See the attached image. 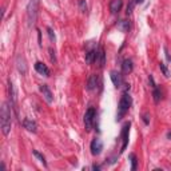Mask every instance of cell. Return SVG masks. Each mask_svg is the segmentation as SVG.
Segmentation results:
<instances>
[{
  "label": "cell",
  "mask_w": 171,
  "mask_h": 171,
  "mask_svg": "<svg viewBox=\"0 0 171 171\" xmlns=\"http://www.w3.org/2000/svg\"><path fill=\"white\" fill-rule=\"evenodd\" d=\"M92 169H94V170H99V166H95V164H94Z\"/></svg>",
  "instance_id": "30"
},
{
  "label": "cell",
  "mask_w": 171,
  "mask_h": 171,
  "mask_svg": "<svg viewBox=\"0 0 171 171\" xmlns=\"http://www.w3.org/2000/svg\"><path fill=\"white\" fill-rule=\"evenodd\" d=\"M152 96H154V102H155V103H159V100H161V90H159L158 87L154 88Z\"/></svg>",
  "instance_id": "20"
},
{
  "label": "cell",
  "mask_w": 171,
  "mask_h": 171,
  "mask_svg": "<svg viewBox=\"0 0 171 171\" xmlns=\"http://www.w3.org/2000/svg\"><path fill=\"white\" fill-rule=\"evenodd\" d=\"M123 7V1L122 0H111L110 3V11L111 13H118Z\"/></svg>",
  "instance_id": "13"
},
{
  "label": "cell",
  "mask_w": 171,
  "mask_h": 171,
  "mask_svg": "<svg viewBox=\"0 0 171 171\" xmlns=\"http://www.w3.org/2000/svg\"><path fill=\"white\" fill-rule=\"evenodd\" d=\"M8 91H10V100H11V106L15 110V114L18 115V107H16V91H15V87H13V83L12 82H8Z\"/></svg>",
  "instance_id": "6"
},
{
  "label": "cell",
  "mask_w": 171,
  "mask_h": 171,
  "mask_svg": "<svg viewBox=\"0 0 171 171\" xmlns=\"http://www.w3.org/2000/svg\"><path fill=\"white\" fill-rule=\"evenodd\" d=\"M39 3L40 0H30L27 5V20H28V25H33L38 18V10H39Z\"/></svg>",
  "instance_id": "3"
},
{
  "label": "cell",
  "mask_w": 171,
  "mask_h": 171,
  "mask_svg": "<svg viewBox=\"0 0 171 171\" xmlns=\"http://www.w3.org/2000/svg\"><path fill=\"white\" fill-rule=\"evenodd\" d=\"M143 122H144L146 124L150 123V116H149V114H144V115H143Z\"/></svg>",
  "instance_id": "27"
},
{
  "label": "cell",
  "mask_w": 171,
  "mask_h": 171,
  "mask_svg": "<svg viewBox=\"0 0 171 171\" xmlns=\"http://www.w3.org/2000/svg\"><path fill=\"white\" fill-rule=\"evenodd\" d=\"M130 159H131V170L135 171L136 167H138V159H136V156L134 155V154L130 155Z\"/></svg>",
  "instance_id": "21"
},
{
  "label": "cell",
  "mask_w": 171,
  "mask_h": 171,
  "mask_svg": "<svg viewBox=\"0 0 171 171\" xmlns=\"http://www.w3.org/2000/svg\"><path fill=\"white\" fill-rule=\"evenodd\" d=\"M23 127L27 131H30V132H36V130H38L36 123L33 120H31V119H24L23 120Z\"/></svg>",
  "instance_id": "14"
},
{
  "label": "cell",
  "mask_w": 171,
  "mask_h": 171,
  "mask_svg": "<svg viewBox=\"0 0 171 171\" xmlns=\"http://www.w3.org/2000/svg\"><path fill=\"white\" fill-rule=\"evenodd\" d=\"M132 60L131 59H126V60H123V64H122V72L126 74V75H128V74L132 72Z\"/></svg>",
  "instance_id": "15"
},
{
  "label": "cell",
  "mask_w": 171,
  "mask_h": 171,
  "mask_svg": "<svg viewBox=\"0 0 171 171\" xmlns=\"http://www.w3.org/2000/svg\"><path fill=\"white\" fill-rule=\"evenodd\" d=\"M47 33H48V36H50V40L51 42H55V32H54V30L51 27H47Z\"/></svg>",
  "instance_id": "24"
},
{
  "label": "cell",
  "mask_w": 171,
  "mask_h": 171,
  "mask_svg": "<svg viewBox=\"0 0 171 171\" xmlns=\"http://www.w3.org/2000/svg\"><path fill=\"white\" fill-rule=\"evenodd\" d=\"M48 52H50V59L51 62H52L54 64L56 63V56H55V51L52 50V48H48Z\"/></svg>",
  "instance_id": "26"
},
{
  "label": "cell",
  "mask_w": 171,
  "mask_h": 171,
  "mask_svg": "<svg viewBox=\"0 0 171 171\" xmlns=\"http://www.w3.org/2000/svg\"><path fill=\"white\" fill-rule=\"evenodd\" d=\"M39 90H40V92L43 94V96H44L45 102H47V103H52L54 96H52V92H51L50 87H48L47 84H40L39 86Z\"/></svg>",
  "instance_id": "10"
},
{
  "label": "cell",
  "mask_w": 171,
  "mask_h": 171,
  "mask_svg": "<svg viewBox=\"0 0 171 171\" xmlns=\"http://www.w3.org/2000/svg\"><path fill=\"white\" fill-rule=\"evenodd\" d=\"M167 139H170V141H171V131L167 132Z\"/></svg>",
  "instance_id": "29"
},
{
  "label": "cell",
  "mask_w": 171,
  "mask_h": 171,
  "mask_svg": "<svg viewBox=\"0 0 171 171\" xmlns=\"http://www.w3.org/2000/svg\"><path fill=\"white\" fill-rule=\"evenodd\" d=\"M95 62L98 64V67H100V68H103L104 64H106V52H104L103 47H99V51H96Z\"/></svg>",
  "instance_id": "8"
},
{
  "label": "cell",
  "mask_w": 171,
  "mask_h": 171,
  "mask_svg": "<svg viewBox=\"0 0 171 171\" xmlns=\"http://www.w3.org/2000/svg\"><path fill=\"white\" fill-rule=\"evenodd\" d=\"M130 27H131V24L128 20H119L118 22V30L122 31V32H128Z\"/></svg>",
  "instance_id": "17"
},
{
  "label": "cell",
  "mask_w": 171,
  "mask_h": 171,
  "mask_svg": "<svg viewBox=\"0 0 171 171\" xmlns=\"http://www.w3.org/2000/svg\"><path fill=\"white\" fill-rule=\"evenodd\" d=\"M159 68H161V71L163 72V75L166 76V78H169V76H170V71H169V68L166 67V64H164V63H159Z\"/></svg>",
  "instance_id": "23"
},
{
  "label": "cell",
  "mask_w": 171,
  "mask_h": 171,
  "mask_svg": "<svg viewBox=\"0 0 171 171\" xmlns=\"http://www.w3.org/2000/svg\"><path fill=\"white\" fill-rule=\"evenodd\" d=\"M35 70L43 76H50V68H48L44 63H42V62H36L35 63Z\"/></svg>",
  "instance_id": "12"
},
{
  "label": "cell",
  "mask_w": 171,
  "mask_h": 171,
  "mask_svg": "<svg viewBox=\"0 0 171 171\" xmlns=\"http://www.w3.org/2000/svg\"><path fill=\"white\" fill-rule=\"evenodd\" d=\"M78 4H79V10H80L82 13L87 12V1H86V0H79Z\"/></svg>",
  "instance_id": "22"
},
{
  "label": "cell",
  "mask_w": 171,
  "mask_h": 171,
  "mask_svg": "<svg viewBox=\"0 0 171 171\" xmlns=\"http://www.w3.org/2000/svg\"><path fill=\"white\" fill-rule=\"evenodd\" d=\"M32 154H33V155H35V156H36V158H38V159H39V161H40V162H42V163H43V164H44V166H47V162H45V158H44V155H42V154H40V152H39V151H38V150H32Z\"/></svg>",
  "instance_id": "19"
},
{
  "label": "cell",
  "mask_w": 171,
  "mask_h": 171,
  "mask_svg": "<svg viewBox=\"0 0 171 171\" xmlns=\"http://www.w3.org/2000/svg\"><path fill=\"white\" fill-rule=\"evenodd\" d=\"M16 67H18V71L22 74V75H25V74H27V64H25L24 56H22V55L16 56Z\"/></svg>",
  "instance_id": "11"
},
{
  "label": "cell",
  "mask_w": 171,
  "mask_h": 171,
  "mask_svg": "<svg viewBox=\"0 0 171 171\" xmlns=\"http://www.w3.org/2000/svg\"><path fill=\"white\" fill-rule=\"evenodd\" d=\"M95 58H96V51L95 50H90L86 52V63L87 64H91L92 62H95Z\"/></svg>",
  "instance_id": "18"
},
{
  "label": "cell",
  "mask_w": 171,
  "mask_h": 171,
  "mask_svg": "<svg viewBox=\"0 0 171 171\" xmlns=\"http://www.w3.org/2000/svg\"><path fill=\"white\" fill-rule=\"evenodd\" d=\"M130 126H131V123L130 122H127V123L123 126V128H122V141H123V144H122L120 152H123V151L126 150V147L128 144V132H130Z\"/></svg>",
  "instance_id": "7"
},
{
  "label": "cell",
  "mask_w": 171,
  "mask_h": 171,
  "mask_svg": "<svg viewBox=\"0 0 171 171\" xmlns=\"http://www.w3.org/2000/svg\"><path fill=\"white\" fill-rule=\"evenodd\" d=\"M90 149H91V154H92V155H99V154L102 152V150H103V142L99 138L92 139Z\"/></svg>",
  "instance_id": "5"
},
{
  "label": "cell",
  "mask_w": 171,
  "mask_h": 171,
  "mask_svg": "<svg viewBox=\"0 0 171 171\" xmlns=\"http://www.w3.org/2000/svg\"><path fill=\"white\" fill-rule=\"evenodd\" d=\"M0 124H1L3 135L7 136L11 131V124H12V114L11 108L8 107V103L1 104V111H0Z\"/></svg>",
  "instance_id": "1"
},
{
  "label": "cell",
  "mask_w": 171,
  "mask_h": 171,
  "mask_svg": "<svg viewBox=\"0 0 171 171\" xmlns=\"http://www.w3.org/2000/svg\"><path fill=\"white\" fill-rule=\"evenodd\" d=\"M149 80H150V83H151V87H152V88H155V87H156V84H155V82H154L152 75H150V76H149Z\"/></svg>",
  "instance_id": "28"
},
{
  "label": "cell",
  "mask_w": 171,
  "mask_h": 171,
  "mask_svg": "<svg viewBox=\"0 0 171 171\" xmlns=\"http://www.w3.org/2000/svg\"><path fill=\"white\" fill-rule=\"evenodd\" d=\"M135 3H143V0H135Z\"/></svg>",
  "instance_id": "31"
},
{
  "label": "cell",
  "mask_w": 171,
  "mask_h": 171,
  "mask_svg": "<svg viewBox=\"0 0 171 171\" xmlns=\"http://www.w3.org/2000/svg\"><path fill=\"white\" fill-rule=\"evenodd\" d=\"M96 84H98V76H96V75H91L90 78H88V82H87V90L88 91L95 90Z\"/></svg>",
  "instance_id": "16"
},
{
  "label": "cell",
  "mask_w": 171,
  "mask_h": 171,
  "mask_svg": "<svg viewBox=\"0 0 171 171\" xmlns=\"http://www.w3.org/2000/svg\"><path fill=\"white\" fill-rule=\"evenodd\" d=\"M110 78H111V80H112V83H114V86H115L116 88H120V87H122L123 79H122V74H120V72H118V71L112 70V71L110 72Z\"/></svg>",
  "instance_id": "9"
},
{
  "label": "cell",
  "mask_w": 171,
  "mask_h": 171,
  "mask_svg": "<svg viewBox=\"0 0 171 171\" xmlns=\"http://www.w3.org/2000/svg\"><path fill=\"white\" fill-rule=\"evenodd\" d=\"M95 118H96V110L94 107H90L84 114V118H83V122H84V127L87 131H91L92 130V126H94V122H95Z\"/></svg>",
  "instance_id": "4"
},
{
  "label": "cell",
  "mask_w": 171,
  "mask_h": 171,
  "mask_svg": "<svg viewBox=\"0 0 171 171\" xmlns=\"http://www.w3.org/2000/svg\"><path fill=\"white\" fill-rule=\"evenodd\" d=\"M135 4H136V3H135V0H131V1H130V4L127 5V11H126V13H127V15H130V13L132 12V10H134V5H135Z\"/></svg>",
  "instance_id": "25"
},
{
  "label": "cell",
  "mask_w": 171,
  "mask_h": 171,
  "mask_svg": "<svg viewBox=\"0 0 171 171\" xmlns=\"http://www.w3.org/2000/svg\"><path fill=\"white\" fill-rule=\"evenodd\" d=\"M131 103H132V100H131V96L128 95L127 92H124L123 95H122L120 100H119V104H118L116 120H120V119L128 112V110H130V107H131Z\"/></svg>",
  "instance_id": "2"
}]
</instances>
